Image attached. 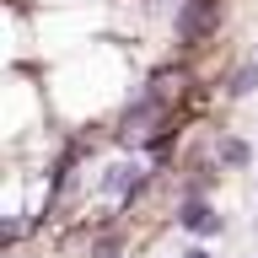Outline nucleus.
I'll use <instances>...</instances> for the list:
<instances>
[{
    "instance_id": "nucleus-1",
    "label": "nucleus",
    "mask_w": 258,
    "mask_h": 258,
    "mask_svg": "<svg viewBox=\"0 0 258 258\" xmlns=\"http://www.w3.org/2000/svg\"><path fill=\"white\" fill-rule=\"evenodd\" d=\"M172 221H177V231L194 237V242H215L226 231V215H221V205H215L210 194H177Z\"/></svg>"
},
{
    "instance_id": "nucleus-2",
    "label": "nucleus",
    "mask_w": 258,
    "mask_h": 258,
    "mask_svg": "<svg viewBox=\"0 0 258 258\" xmlns=\"http://www.w3.org/2000/svg\"><path fill=\"white\" fill-rule=\"evenodd\" d=\"M215 16H221V0H177V22H172L177 48H199L215 32Z\"/></svg>"
},
{
    "instance_id": "nucleus-3",
    "label": "nucleus",
    "mask_w": 258,
    "mask_h": 258,
    "mask_svg": "<svg viewBox=\"0 0 258 258\" xmlns=\"http://www.w3.org/2000/svg\"><path fill=\"white\" fill-rule=\"evenodd\" d=\"M151 183V172H145L140 156H118L113 167H102V177H97V194L102 199H118V205H135V194Z\"/></svg>"
},
{
    "instance_id": "nucleus-4",
    "label": "nucleus",
    "mask_w": 258,
    "mask_h": 258,
    "mask_svg": "<svg viewBox=\"0 0 258 258\" xmlns=\"http://www.w3.org/2000/svg\"><path fill=\"white\" fill-rule=\"evenodd\" d=\"M215 161H221L226 172H247L253 167V140H242V135H215Z\"/></svg>"
},
{
    "instance_id": "nucleus-5",
    "label": "nucleus",
    "mask_w": 258,
    "mask_h": 258,
    "mask_svg": "<svg viewBox=\"0 0 258 258\" xmlns=\"http://www.w3.org/2000/svg\"><path fill=\"white\" fill-rule=\"evenodd\" d=\"M253 92H258V59H247V64H237V70L226 76V97H231V102H247Z\"/></svg>"
},
{
    "instance_id": "nucleus-6",
    "label": "nucleus",
    "mask_w": 258,
    "mask_h": 258,
    "mask_svg": "<svg viewBox=\"0 0 258 258\" xmlns=\"http://www.w3.org/2000/svg\"><path fill=\"white\" fill-rule=\"evenodd\" d=\"M177 258H215V253H210V242H183V253H177Z\"/></svg>"
},
{
    "instance_id": "nucleus-7",
    "label": "nucleus",
    "mask_w": 258,
    "mask_h": 258,
    "mask_svg": "<svg viewBox=\"0 0 258 258\" xmlns=\"http://www.w3.org/2000/svg\"><path fill=\"white\" fill-rule=\"evenodd\" d=\"M253 231H258V215H253Z\"/></svg>"
},
{
    "instance_id": "nucleus-8",
    "label": "nucleus",
    "mask_w": 258,
    "mask_h": 258,
    "mask_svg": "<svg viewBox=\"0 0 258 258\" xmlns=\"http://www.w3.org/2000/svg\"><path fill=\"white\" fill-rule=\"evenodd\" d=\"M253 59H258V48H253Z\"/></svg>"
}]
</instances>
